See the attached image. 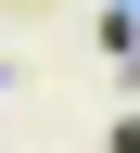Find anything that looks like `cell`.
<instances>
[{"mask_svg": "<svg viewBox=\"0 0 140 153\" xmlns=\"http://www.w3.org/2000/svg\"><path fill=\"white\" fill-rule=\"evenodd\" d=\"M115 153H140V102H127V115H115Z\"/></svg>", "mask_w": 140, "mask_h": 153, "instance_id": "obj_1", "label": "cell"}, {"mask_svg": "<svg viewBox=\"0 0 140 153\" xmlns=\"http://www.w3.org/2000/svg\"><path fill=\"white\" fill-rule=\"evenodd\" d=\"M0 89H13V64H0Z\"/></svg>", "mask_w": 140, "mask_h": 153, "instance_id": "obj_2", "label": "cell"}]
</instances>
